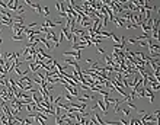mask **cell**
I'll return each mask as SVG.
<instances>
[{"label": "cell", "instance_id": "1", "mask_svg": "<svg viewBox=\"0 0 160 125\" xmlns=\"http://www.w3.org/2000/svg\"><path fill=\"white\" fill-rule=\"evenodd\" d=\"M63 55L64 57L70 55V58L73 57L74 61H80L82 60V51H80V49H77V51H66V52H63Z\"/></svg>", "mask_w": 160, "mask_h": 125}, {"label": "cell", "instance_id": "2", "mask_svg": "<svg viewBox=\"0 0 160 125\" xmlns=\"http://www.w3.org/2000/svg\"><path fill=\"white\" fill-rule=\"evenodd\" d=\"M64 87H66V90L69 92L71 96H74V97L79 96V95H77V87H73V86H69V85H64Z\"/></svg>", "mask_w": 160, "mask_h": 125}, {"label": "cell", "instance_id": "3", "mask_svg": "<svg viewBox=\"0 0 160 125\" xmlns=\"http://www.w3.org/2000/svg\"><path fill=\"white\" fill-rule=\"evenodd\" d=\"M61 34L64 35V38H67V39H69V41H73V35L70 34V32H69V28H63V31H61Z\"/></svg>", "mask_w": 160, "mask_h": 125}, {"label": "cell", "instance_id": "4", "mask_svg": "<svg viewBox=\"0 0 160 125\" xmlns=\"http://www.w3.org/2000/svg\"><path fill=\"white\" fill-rule=\"evenodd\" d=\"M42 26H44V28H47V29H49V28H54V26H57V22H53V20H44Z\"/></svg>", "mask_w": 160, "mask_h": 125}, {"label": "cell", "instance_id": "5", "mask_svg": "<svg viewBox=\"0 0 160 125\" xmlns=\"http://www.w3.org/2000/svg\"><path fill=\"white\" fill-rule=\"evenodd\" d=\"M64 61L67 63V64H70L71 67L74 69V67H79V64H77V61H74L73 58H69V57H64Z\"/></svg>", "mask_w": 160, "mask_h": 125}, {"label": "cell", "instance_id": "6", "mask_svg": "<svg viewBox=\"0 0 160 125\" xmlns=\"http://www.w3.org/2000/svg\"><path fill=\"white\" fill-rule=\"evenodd\" d=\"M96 106H98V108H100V109L103 111V113H106V112H108V109H106V106H105V103H103V101H102V99H99V101H96Z\"/></svg>", "mask_w": 160, "mask_h": 125}, {"label": "cell", "instance_id": "7", "mask_svg": "<svg viewBox=\"0 0 160 125\" xmlns=\"http://www.w3.org/2000/svg\"><path fill=\"white\" fill-rule=\"evenodd\" d=\"M76 99H77L79 102H83V101H92L93 96H90V95H82V96H77Z\"/></svg>", "mask_w": 160, "mask_h": 125}, {"label": "cell", "instance_id": "8", "mask_svg": "<svg viewBox=\"0 0 160 125\" xmlns=\"http://www.w3.org/2000/svg\"><path fill=\"white\" fill-rule=\"evenodd\" d=\"M29 71H33V73H38V65L35 63H31L29 64Z\"/></svg>", "mask_w": 160, "mask_h": 125}, {"label": "cell", "instance_id": "9", "mask_svg": "<svg viewBox=\"0 0 160 125\" xmlns=\"http://www.w3.org/2000/svg\"><path fill=\"white\" fill-rule=\"evenodd\" d=\"M10 38H12V41H23L25 35H12Z\"/></svg>", "mask_w": 160, "mask_h": 125}, {"label": "cell", "instance_id": "10", "mask_svg": "<svg viewBox=\"0 0 160 125\" xmlns=\"http://www.w3.org/2000/svg\"><path fill=\"white\" fill-rule=\"evenodd\" d=\"M63 97L66 99V101H67V102H73V99H74V96H71V95L69 93V92H67V93H66V95H64Z\"/></svg>", "mask_w": 160, "mask_h": 125}, {"label": "cell", "instance_id": "11", "mask_svg": "<svg viewBox=\"0 0 160 125\" xmlns=\"http://www.w3.org/2000/svg\"><path fill=\"white\" fill-rule=\"evenodd\" d=\"M39 41H41V42H42V44L47 47V49H51V45H49V42H48V41H47L45 38H39Z\"/></svg>", "mask_w": 160, "mask_h": 125}, {"label": "cell", "instance_id": "12", "mask_svg": "<svg viewBox=\"0 0 160 125\" xmlns=\"http://www.w3.org/2000/svg\"><path fill=\"white\" fill-rule=\"evenodd\" d=\"M23 4H19L18 6V9H16V13H18V16H22V13H23Z\"/></svg>", "mask_w": 160, "mask_h": 125}, {"label": "cell", "instance_id": "13", "mask_svg": "<svg viewBox=\"0 0 160 125\" xmlns=\"http://www.w3.org/2000/svg\"><path fill=\"white\" fill-rule=\"evenodd\" d=\"M151 87V90H153V92H159V83H154V85H150Z\"/></svg>", "mask_w": 160, "mask_h": 125}, {"label": "cell", "instance_id": "14", "mask_svg": "<svg viewBox=\"0 0 160 125\" xmlns=\"http://www.w3.org/2000/svg\"><path fill=\"white\" fill-rule=\"evenodd\" d=\"M121 112H122L124 115H128V116H130V113H131L130 109H127V108H121Z\"/></svg>", "mask_w": 160, "mask_h": 125}, {"label": "cell", "instance_id": "15", "mask_svg": "<svg viewBox=\"0 0 160 125\" xmlns=\"http://www.w3.org/2000/svg\"><path fill=\"white\" fill-rule=\"evenodd\" d=\"M42 13H44L45 16H48V15H49V9H48V6H47V7H42Z\"/></svg>", "mask_w": 160, "mask_h": 125}, {"label": "cell", "instance_id": "16", "mask_svg": "<svg viewBox=\"0 0 160 125\" xmlns=\"http://www.w3.org/2000/svg\"><path fill=\"white\" fill-rule=\"evenodd\" d=\"M127 103H128V106L131 108V109H137V106H135V105H134L132 102H127Z\"/></svg>", "mask_w": 160, "mask_h": 125}, {"label": "cell", "instance_id": "17", "mask_svg": "<svg viewBox=\"0 0 160 125\" xmlns=\"http://www.w3.org/2000/svg\"><path fill=\"white\" fill-rule=\"evenodd\" d=\"M135 42H137L135 38H130V39H128V44H135Z\"/></svg>", "mask_w": 160, "mask_h": 125}, {"label": "cell", "instance_id": "18", "mask_svg": "<svg viewBox=\"0 0 160 125\" xmlns=\"http://www.w3.org/2000/svg\"><path fill=\"white\" fill-rule=\"evenodd\" d=\"M151 36H153L154 39H159V34H157V32H153V34H151Z\"/></svg>", "mask_w": 160, "mask_h": 125}, {"label": "cell", "instance_id": "19", "mask_svg": "<svg viewBox=\"0 0 160 125\" xmlns=\"http://www.w3.org/2000/svg\"><path fill=\"white\" fill-rule=\"evenodd\" d=\"M0 25H2V16H0Z\"/></svg>", "mask_w": 160, "mask_h": 125}]
</instances>
